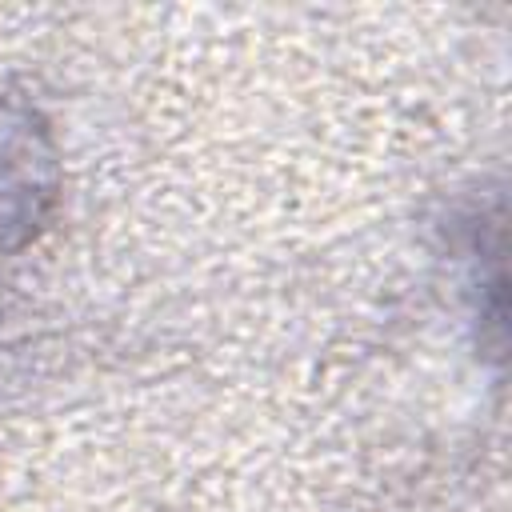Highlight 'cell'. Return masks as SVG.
<instances>
[{
  "label": "cell",
  "mask_w": 512,
  "mask_h": 512,
  "mask_svg": "<svg viewBox=\"0 0 512 512\" xmlns=\"http://www.w3.org/2000/svg\"><path fill=\"white\" fill-rule=\"evenodd\" d=\"M44 168L48 156L40 152L36 132L0 116V248L24 236L36 220V208L48 196Z\"/></svg>",
  "instance_id": "obj_1"
}]
</instances>
